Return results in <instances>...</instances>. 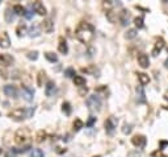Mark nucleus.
Wrapping results in <instances>:
<instances>
[{
    "instance_id": "obj_32",
    "label": "nucleus",
    "mask_w": 168,
    "mask_h": 157,
    "mask_svg": "<svg viewBox=\"0 0 168 157\" xmlns=\"http://www.w3.org/2000/svg\"><path fill=\"white\" fill-rule=\"evenodd\" d=\"M125 37L127 40H131V38H135L137 37V29H130V30H127V33Z\"/></svg>"
},
{
    "instance_id": "obj_28",
    "label": "nucleus",
    "mask_w": 168,
    "mask_h": 157,
    "mask_svg": "<svg viewBox=\"0 0 168 157\" xmlns=\"http://www.w3.org/2000/svg\"><path fill=\"white\" fill-rule=\"evenodd\" d=\"M62 111L65 112L66 115H70L71 114V104L69 102H65L62 104Z\"/></svg>"
},
{
    "instance_id": "obj_23",
    "label": "nucleus",
    "mask_w": 168,
    "mask_h": 157,
    "mask_svg": "<svg viewBox=\"0 0 168 157\" xmlns=\"http://www.w3.org/2000/svg\"><path fill=\"white\" fill-rule=\"evenodd\" d=\"M45 57L47 61H50V62H58V57H57V54H54V53H51V52H46L45 53Z\"/></svg>"
},
{
    "instance_id": "obj_33",
    "label": "nucleus",
    "mask_w": 168,
    "mask_h": 157,
    "mask_svg": "<svg viewBox=\"0 0 168 157\" xmlns=\"http://www.w3.org/2000/svg\"><path fill=\"white\" fill-rule=\"evenodd\" d=\"M26 57L29 58V59H33V61H35V59L38 58V52H29V53L26 54Z\"/></svg>"
},
{
    "instance_id": "obj_21",
    "label": "nucleus",
    "mask_w": 168,
    "mask_h": 157,
    "mask_svg": "<svg viewBox=\"0 0 168 157\" xmlns=\"http://www.w3.org/2000/svg\"><path fill=\"white\" fill-rule=\"evenodd\" d=\"M138 79H139V82H141V86L149 84V82H150V77L147 74H145V73H139L138 74Z\"/></svg>"
},
{
    "instance_id": "obj_16",
    "label": "nucleus",
    "mask_w": 168,
    "mask_h": 157,
    "mask_svg": "<svg viewBox=\"0 0 168 157\" xmlns=\"http://www.w3.org/2000/svg\"><path fill=\"white\" fill-rule=\"evenodd\" d=\"M58 50L61 52L62 54H67V52H69V46H67V42H66V40L63 38V37H59Z\"/></svg>"
},
{
    "instance_id": "obj_22",
    "label": "nucleus",
    "mask_w": 168,
    "mask_h": 157,
    "mask_svg": "<svg viewBox=\"0 0 168 157\" xmlns=\"http://www.w3.org/2000/svg\"><path fill=\"white\" fill-rule=\"evenodd\" d=\"M16 33H17L18 37H21V36H24L26 33V27L25 24H20V25H17V28H16Z\"/></svg>"
},
{
    "instance_id": "obj_3",
    "label": "nucleus",
    "mask_w": 168,
    "mask_h": 157,
    "mask_svg": "<svg viewBox=\"0 0 168 157\" xmlns=\"http://www.w3.org/2000/svg\"><path fill=\"white\" fill-rule=\"evenodd\" d=\"M29 139H30V131L28 130V128H21V130H18L15 135V141H16V144H18V145L25 144Z\"/></svg>"
},
{
    "instance_id": "obj_45",
    "label": "nucleus",
    "mask_w": 168,
    "mask_h": 157,
    "mask_svg": "<svg viewBox=\"0 0 168 157\" xmlns=\"http://www.w3.org/2000/svg\"><path fill=\"white\" fill-rule=\"evenodd\" d=\"M163 157H167V156H163Z\"/></svg>"
},
{
    "instance_id": "obj_41",
    "label": "nucleus",
    "mask_w": 168,
    "mask_h": 157,
    "mask_svg": "<svg viewBox=\"0 0 168 157\" xmlns=\"http://www.w3.org/2000/svg\"><path fill=\"white\" fill-rule=\"evenodd\" d=\"M164 99H166V100H168V90L164 92Z\"/></svg>"
},
{
    "instance_id": "obj_14",
    "label": "nucleus",
    "mask_w": 168,
    "mask_h": 157,
    "mask_svg": "<svg viewBox=\"0 0 168 157\" xmlns=\"http://www.w3.org/2000/svg\"><path fill=\"white\" fill-rule=\"evenodd\" d=\"M15 62V58L9 54H0V65L3 66H9Z\"/></svg>"
},
{
    "instance_id": "obj_36",
    "label": "nucleus",
    "mask_w": 168,
    "mask_h": 157,
    "mask_svg": "<svg viewBox=\"0 0 168 157\" xmlns=\"http://www.w3.org/2000/svg\"><path fill=\"white\" fill-rule=\"evenodd\" d=\"M95 122H96V118H93V116H91V118L88 119V122L86 123V126H87V127H92V126L95 124Z\"/></svg>"
},
{
    "instance_id": "obj_27",
    "label": "nucleus",
    "mask_w": 168,
    "mask_h": 157,
    "mask_svg": "<svg viewBox=\"0 0 168 157\" xmlns=\"http://www.w3.org/2000/svg\"><path fill=\"white\" fill-rule=\"evenodd\" d=\"M83 127H84V123L82 122L80 119H76V120L74 122V130L76 131V132H78V131H80Z\"/></svg>"
},
{
    "instance_id": "obj_43",
    "label": "nucleus",
    "mask_w": 168,
    "mask_h": 157,
    "mask_svg": "<svg viewBox=\"0 0 168 157\" xmlns=\"http://www.w3.org/2000/svg\"><path fill=\"white\" fill-rule=\"evenodd\" d=\"M2 152H3V151H2V148H0V155H2Z\"/></svg>"
},
{
    "instance_id": "obj_25",
    "label": "nucleus",
    "mask_w": 168,
    "mask_h": 157,
    "mask_svg": "<svg viewBox=\"0 0 168 157\" xmlns=\"http://www.w3.org/2000/svg\"><path fill=\"white\" fill-rule=\"evenodd\" d=\"M65 75L67 78H75V77H76L75 69H74V67H69V69H66L65 70Z\"/></svg>"
},
{
    "instance_id": "obj_26",
    "label": "nucleus",
    "mask_w": 168,
    "mask_h": 157,
    "mask_svg": "<svg viewBox=\"0 0 168 157\" xmlns=\"http://www.w3.org/2000/svg\"><path fill=\"white\" fill-rule=\"evenodd\" d=\"M29 36H30V37H38V36H39V29H38L37 25H33V27L30 28Z\"/></svg>"
},
{
    "instance_id": "obj_19",
    "label": "nucleus",
    "mask_w": 168,
    "mask_h": 157,
    "mask_svg": "<svg viewBox=\"0 0 168 157\" xmlns=\"http://www.w3.org/2000/svg\"><path fill=\"white\" fill-rule=\"evenodd\" d=\"M137 95H138V103H145L146 102V94L143 90V86H138L137 87Z\"/></svg>"
},
{
    "instance_id": "obj_30",
    "label": "nucleus",
    "mask_w": 168,
    "mask_h": 157,
    "mask_svg": "<svg viewBox=\"0 0 168 157\" xmlns=\"http://www.w3.org/2000/svg\"><path fill=\"white\" fill-rule=\"evenodd\" d=\"M45 137H46L45 132H43V131H38L37 136H35V141H37V143H42L43 140H45Z\"/></svg>"
},
{
    "instance_id": "obj_24",
    "label": "nucleus",
    "mask_w": 168,
    "mask_h": 157,
    "mask_svg": "<svg viewBox=\"0 0 168 157\" xmlns=\"http://www.w3.org/2000/svg\"><path fill=\"white\" fill-rule=\"evenodd\" d=\"M13 11H15L16 15H25V12H26L25 8H24L22 5H20V4H16V5L13 7Z\"/></svg>"
},
{
    "instance_id": "obj_6",
    "label": "nucleus",
    "mask_w": 168,
    "mask_h": 157,
    "mask_svg": "<svg viewBox=\"0 0 168 157\" xmlns=\"http://www.w3.org/2000/svg\"><path fill=\"white\" fill-rule=\"evenodd\" d=\"M119 23L122 24L123 27H126V25H129L130 24V19H131V16H130V12L129 11H126V9H122L121 12H119Z\"/></svg>"
},
{
    "instance_id": "obj_4",
    "label": "nucleus",
    "mask_w": 168,
    "mask_h": 157,
    "mask_svg": "<svg viewBox=\"0 0 168 157\" xmlns=\"http://www.w3.org/2000/svg\"><path fill=\"white\" fill-rule=\"evenodd\" d=\"M8 116H9L11 119L16 120V122H21V120L28 118V110H26V108H22V107L15 108V110L8 112Z\"/></svg>"
},
{
    "instance_id": "obj_9",
    "label": "nucleus",
    "mask_w": 168,
    "mask_h": 157,
    "mask_svg": "<svg viewBox=\"0 0 168 157\" xmlns=\"http://www.w3.org/2000/svg\"><path fill=\"white\" fill-rule=\"evenodd\" d=\"M131 143L137 148H143L146 145V137L143 135H135L134 137L131 139Z\"/></svg>"
},
{
    "instance_id": "obj_7",
    "label": "nucleus",
    "mask_w": 168,
    "mask_h": 157,
    "mask_svg": "<svg viewBox=\"0 0 168 157\" xmlns=\"http://www.w3.org/2000/svg\"><path fill=\"white\" fill-rule=\"evenodd\" d=\"M22 98L26 102H32L34 98V90L30 88L29 86H22Z\"/></svg>"
},
{
    "instance_id": "obj_13",
    "label": "nucleus",
    "mask_w": 168,
    "mask_h": 157,
    "mask_svg": "<svg viewBox=\"0 0 168 157\" xmlns=\"http://www.w3.org/2000/svg\"><path fill=\"white\" fill-rule=\"evenodd\" d=\"M41 28L43 29V32H46V33H51V32L54 30V23L51 21L50 19H45L41 23Z\"/></svg>"
},
{
    "instance_id": "obj_17",
    "label": "nucleus",
    "mask_w": 168,
    "mask_h": 157,
    "mask_svg": "<svg viewBox=\"0 0 168 157\" xmlns=\"http://www.w3.org/2000/svg\"><path fill=\"white\" fill-rule=\"evenodd\" d=\"M54 91H55V83L53 82V80H49V82L46 83V86H45V94L46 96H51L54 94Z\"/></svg>"
},
{
    "instance_id": "obj_15",
    "label": "nucleus",
    "mask_w": 168,
    "mask_h": 157,
    "mask_svg": "<svg viewBox=\"0 0 168 157\" xmlns=\"http://www.w3.org/2000/svg\"><path fill=\"white\" fill-rule=\"evenodd\" d=\"M163 48H164V40H163L162 37L160 38H156L155 48H154V50H153V55H158L163 50Z\"/></svg>"
},
{
    "instance_id": "obj_18",
    "label": "nucleus",
    "mask_w": 168,
    "mask_h": 157,
    "mask_svg": "<svg viewBox=\"0 0 168 157\" xmlns=\"http://www.w3.org/2000/svg\"><path fill=\"white\" fill-rule=\"evenodd\" d=\"M15 16H16L15 11L11 9V8H7L5 12H4V19H5L7 23H12V21H13V20H15Z\"/></svg>"
},
{
    "instance_id": "obj_29",
    "label": "nucleus",
    "mask_w": 168,
    "mask_h": 157,
    "mask_svg": "<svg viewBox=\"0 0 168 157\" xmlns=\"http://www.w3.org/2000/svg\"><path fill=\"white\" fill-rule=\"evenodd\" d=\"M30 157H45V155H43L42 149H39V148H35V149H33V152H32Z\"/></svg>"
},
{
    "instance_id": "obj_35",
    "label": "nucleus",
    "mask_w": 168,
    "mask_h": 157,
    "mask_svg": "<svg viewBox=\"0 0 168 157\" xmlns=\"http://www.w3.org/2000/svg\"><path fill=\"white\" fill-rule=\"evenodd\" d=\"M122 132H123V134H130V132H131V126H130V124H125V126H123V128H122Z\"/></svg>"
},
{
    "instance_id": "obj_37",
    "label": "nucleus",
    "mask_w": 168,
    "mask_h": 157,
    "mask_svg": "<svg viewBox=\"0 0 168 157\" xmlns=\"http://www.w3.org/2000/svg\"><path fill=\"white\" fill-rule=\"evenodd\" d=\"M87 92H88V88H87L86 86H84V87H80V90H79V94H80L82 96H83V95H86Z\"/></svg>"
},
{
    "instance_id": "obj_38",
    "label": "nucleus",
    "mask_w": 168,
    "mask_h": 157,
    "mask_svg": "<svg viewBox=\"0 0 168 157\" xmlns=\"http://www.w3.org/2000/svg\"><path fill=\"white\" fill-rule=\"evenodd\" d=\"M34 114V108L33 107H30V108H28V118H32Z\"/></svg>"
},
{
    "instance_id": "obj_11",
    "label": "nucleus",
    "mask_w": 168,
    "mask_h": 157,
    "mask_svg": "<svg viewBox=\"0 0 168 157\" xmlns=\"http://www.w3.org/2000/svg\"><path fill=\"white\" fill-rule=\"evenodd\" d=\"M3 91H4V94H5L7 96H9V98H17V88H16L15 86H12V84L4 86Z\"/></svg>"
},
{
    "instance_id": "obj_2",
    "label": "nucleus",
    "mask_w": 168,
    "mask_h": 157,
    "mask_svg": "<svg viewBox=\"0 0 168 157\" xmlns=\"http://www.w3.org/2000/svg\"><path fill=\"white\" fill-rule=\"evenodd\" d=\"M86 104L89 108V111H100V107H101V99H100L99 95H89L86 100Z\"/></svg>"
},
{
    "instance_id": "obj_5",
    "label": "nucleus",
    "mask_w": 168,
    "mask_h": 157,
    "mask_svg": "<svg viewBox=\"0 0 168 157\" xmlns=\"http://www.w3.org/2000/svg\"><path fill=\"white\" fill-rule=\"evenodd\" d=\"M117 124H118L117 118H114V116H109V118L105 120V123H104V127H105L106 134L108 135H113L116 128H117Z\"/></svg>"
},
{
    "instance_id": "obj_8",
    "label": "nucleus",
    "mask_w": 168,
    "mask_h": 157,
    "mask_svg": "<svg viewBox=\"0 0 168 157\" xmlns=\"http://www.w3.org/2000/svg\"><path fill=\"white\" fill-rule=\"evenodd\" d=\"M32 8L34 9V12L37 15H41V16H45L47 12H46V7L43 5V3L41 2H34L33 4H32Z\"/></svg>"
},
{
    "instance_id": "obj_40",
    "label": "nucleus",
    "mask_w": 168,
    "mask_h": 157,
    "mask_svg": "<svg viewBox=\"0 0 168 157\" xmlns=\"http://www.w3.org/2000/svg\"><path fill=\"white\" fill-rule=\"evenodd\" d=\"M5 157H16V153H15V152L11 149V151H9V152H8V153L5 155Z\"/></svg>"
},
{
    "instance_id": "obj_20",
    "label": "nucleus",
    "mask_w": 168,
    "mask_h": 157,
    "mask_svg": "<svg viewBox=\"0 0 168 157\" xmlns=\"http://www.w3.org/2000/svg\"><path fill=\"white\" fill-rule=\"evenodd\" d=\"M86 78L82 77V75H76V77L74 78V83H75V86H78V87H84L86 86Z\"/></svg>"
},
{
    "instance_id": "obj_12",
    "label": "nucleus",
    "mask_w": 168,
    "mask_h": 157,
    "mask_svg": "<svg viewBox=\"0 0 168 157\" xmlns=\"http://www.w3.org/2000/svg\"><path fill=\"white\" fill-rule=\"evenodd\" d=\"M138 65L141 66V67H143V69L149 67V65H150L149 55L145 54V53H139V54H138Z\"/></svg>"
},
{
    "instance_id": "obj_39",
    "label": "nucleus",
    "mask_w": 168,
    "mask_h": 157,
    "mask_svg": "<svg viewBox=\"0 0 168 157\" xmlns=\"http://www.w3.org/2000/svg\"><path fill=\"white\" fill-rule=\"evenodd\" d=\"M24 16H25L26 19H32V17H33V13H32L30 11H28V9H26V12H25V15H24Z\"/></svg>"
},
{
    "instance_id": "obj_10",
    "label": "nucleus",
    "mask_w": 168,
    "mask_h": 157,
    "mask_svg": "<svg viewBox=\"0 0 168 157\" xmlns=\"http://www.w3.org/2000/svg\"><path fill=\"white\" fill-rule=\"evenodd\" d=\"M9 45H11L9 36H8L7 32H2V33H0V48L7 49V48H9Z\"/></svg>"
},
{
    "instance_id": "obj_44",
    "label": "nucleus",
    "mask_w": 168,
    "mask_h": 157,
    "mask_svg": "<svg viewBox=\"0 0 168 157\" xmlns=\"http://www.w3.org/2000/svg\"><path fill=\"white\" fill-rule=\"evenodd\" d=\"M95 157H100V156H95Z\"/></svg>"
},
{
    "instance_id": "obj_42",
    "label": "nucleus",
    "mask_w": 168,
    "mask_h": 157,
    "mask_svg": "<svg viewBox=\"0 0 168 157\" xmlns=\"http://www.w3.org/2000/svg\"><path fill=\"white\" fill-rule=\"evenodd\" d=\"M166 67H168V58L166 59Z\"/></svg>"
},
{
    "instance_id": "obj_34",
    "label": "nucleus",
    "mask_w": 168,
    "mask_h": 157,
    "mask_svg": "<svg viewBox=\"0 0 168 157\" xmlns=\"http://www.w3.org/2000/svg\"><path fill=\"white\" fill-rule=\"evenodd\" d=\"M42 78H45V71L43 70L38 73V86H42Z\"/></svg>"
},
{
    "instance_id": "obj_1",
    "label": "nucleus",
    "mask_w": 168,
    "mask_h": 157,
    "mask_svg": "<svg viewBox=\"0 0 168 157\" xmlns=\"http://www.w3.org/2000/svg\"><path fill=\"white\" fill-rule=\"evenodd\" d=\"M75 36H76V38L80 42H83V44H89L92 40H93L95 28H93V25H91L89 23L82 21L78 25L76 30H75Z\"/></svg>"
},
{
    "instance_id": "obj_31",
    "label": "nucleus",
    "mask_w": 168,
    "mask_h": 157,
    "mask_svg": "<svg viewBox=\"0 0 168 157\" xmlns=\"http://www.w3.org/2000/svg\"><path fill=\"white\" fill-rule=\"evenodd\" d=\"M134 24H135V27H137L138 29L143 28V17H142V16H139V17H135L134 19Z\"/></svg>"
}]
</instances>
